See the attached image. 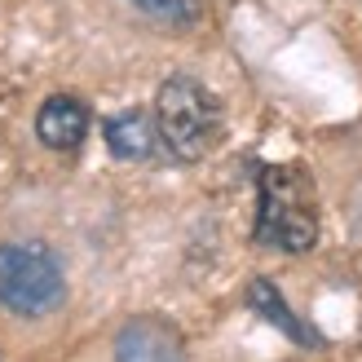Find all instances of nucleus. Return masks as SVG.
<instances>
[{"label":"nucleus","instance_id":"f257e3e1","mask_svg":"<svg viewBox=\"0 0 362 362\" xmlns=\"http://www.w3.org/2000/svg\"><path fill=\"white\" fill-rule=\"evenodd\" d=\"M257 239L279 252H310L318 243V204L314 181L296 164L261 168V208H257Z\"/></svg>","mask_w":362,"mask_h":362},{"label":"nucleus","instance_id":"f03ea898","mask_svg":"<svg viewBox=\"0 0 362 362\" xmlns=\"http://www.w3.org/2000/svg\"><path fill=\"white\" fill-rule=\"evenodd\" d=\"M155 133L173 159L194 164L221 137V106L194 76H168L155 98Z\"/></svg>","mask_w":362,"mask_h":362},{"label":"nucleus","instance_id":"7ed1b4c3","mask_svg":"<svg viewBox=\"0 0 362 362\" xmlns=\"http://www.w3.org/2000/svg\"><path fill=\"white\" fill-rule=\"evenodd\" d=\"M62 265L45 243H5L0 247V305L23 318H40L62 305Z\"/></svg>","mask_w":362,"mask_h":362},{"label":"nucleus","instance_id":"20e7f679","mask_svg":"<svg viewBox=\"0 0 362 362\" xmlns=\"http://www.w3.org/2000/svg\"><path fill=\"white\" fill-rule=\"evenodd\" d=\"M35 137L49 151H76L88 137V106L71 93H53L35 115Z\"/></svg>","mask_w":362,"mask_h":362},{"label":"nucleus","instance_id":"39448f33","mask_svg":"<svg viewBox=\"0 0 362 362\" xmlns=\"http://www.w3.org/2000/svg\"><path fill=\"white\" fill-rule=\"evenodd\" d=\"M106 146H111L115 159H129V164H137V159H151L155 146H159V133H155V119L146 111H124V115H111L106 119Z\"/></svg>","mask_w":362,"mask_h":362},{"label":"nucleus","instance_id":"423d86ee","mask_svg":"<svg viewBox=\"0 0 362 362\" xmlns=\"http://www.w3.org/2000/svg\"><path fill=\"white\" fill-rule=\"evenodd\" d=\"M115 354L119 358H177L181 345H177V332L159 318H133L129 327L119 332L115 340Z\"/></svg>","mask_w":362,"mask_h":362},{"label":"nucleus","instance_id":"0eeeda50","mask_svg":"<svg viewBox=\"0 0 362 362\" xmlns=\"http://www.w3.org/2000/svg\"><path fill=\"white\" fill-rule=\"evenodd\" d=\"M247 296H252V305H257V314H261V318H269L274 327H283L287 336L296 340V345H310V349L318 345V336H314L310 327H305V322H300L292 310H287V300L279 296V287H274V283L257 279V283H252V292H247Z\"/></svg>","mask_w":362,"mask_h":362},{"label":"nucleus","instance_id":"6e6552de","mask_svg":"<svg viewBox=\"0 0 362 362\" xmlns=\"http://www.w3.org/2000/svg\"><path fill=\"white\" fill-rule=\"evenodd\" d=\"M133 5L146 18H155V23H164V27H190V23H199V13H204L199 0H133Z\"/></svg>","mask_w":362,"mask_h":362}]
</instances>
